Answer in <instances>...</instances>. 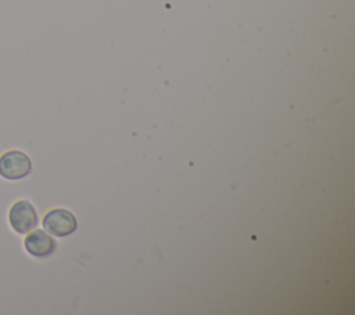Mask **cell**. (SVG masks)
Wrapping results in <instances>:
<instances>
[{
	"instance_id": "obj_1",
	"label": "cell",
	"mask_w": 355,
	"mask_h": 315,
	"mask_svg": "<svg viewBox=\"0 0 355 315\" xmlns=\"http://www.w3.org/2000/svg\"><path fill=\"white\" fill-rule=\"evenodd\" d=\"M32 171L31 158L19 151L11 150L0 157V175L10 180H17L28 176Z\"/></svg>"
},
{
	"instance_id": "obj_3",
	"label": "cell",
	"mask_w": 355,
	"mask_h": 315,
	"mask_svg": "<svg viewBox=\"0 0 355 315\" xmlns=\"http://www.w3.org/2000/svg\"><path fill=\"white\" fill-rule=\"evenodd\" d=\"M43 228L50 235L62 237L76 230V218L68 210L54 208L44 215Z\"/></svg>"
},
{
	"instance_id": "obj_4",
	"label": "cell",
	"mask_w": 355,
	"mask_h": 315,
	"mask_svg": "<svg viewBox=\"0 0 355 315\" xmlns=\"http://www.w3.org/2000/svg\"><path fill=\"white\" fill-rule=\"evenodd\" d=\"M26 251L39 258L49 257L55 250V241L44 230H31L24 240Z\"/></svg>"
},
{
	"instance_id": "obj_2",
	"label": "cell",
	"mask_w": 355,
	"mask_h": 315,
	"mask_svg": "<svg viewBox=\"0 0 355 315\" xmlns=\"http://www.w3.org/2000/svg\"><path fill=\"white\" fill-rule=\"evenodd\" d=\"M8 221L17 233H28L36 228L37 214L28 200H19L10 208Z\"/></svg>"
}]
</instances>
